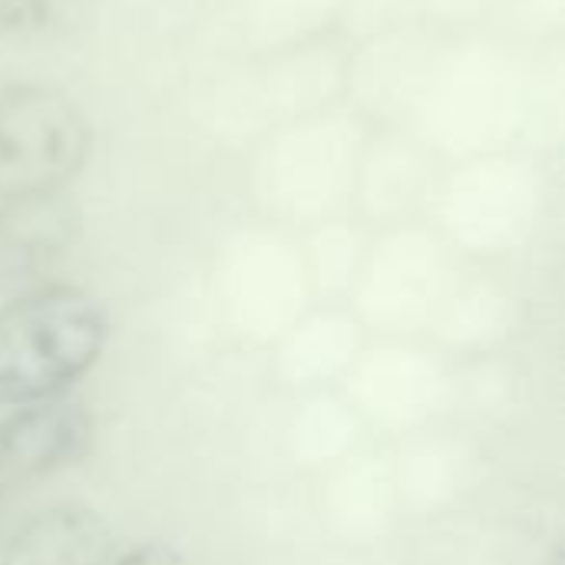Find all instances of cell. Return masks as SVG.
Instances as JSON below:
<instances>
[{
	"mask_svg": "<svg viewBox=\"0 0 565 565\" xmlns=\"http://www.w3.org/2000/svg\"><path fill=\"white\" fill-rule=\"evenodd\" d=\"M106 315L73 285L33 288L0 308V407L50 401L103 354Z\"/></svg>",
	"mask_w": 565,
	"mask_h": 565,
	"instance_id": "6da1fadb",
	"label": "cell"
},
{
	"mask_svg": "<svg viewBox=\"0 0 565 565\" xmlns=\"http://www.w3.org/2000/svg\"><path fill=\"white\" fill-rule=\"evenodd\" d=\"M83 109L50 86L0 89V199L56 195L89 159Z\"/></svg>",
	"mask_w": 565,
	"mask_h": 565,
	"instance_id": "7a4b0ae2",
	"label": "cell"
},
{
	"mask_svg": "<svg viewBox=\"0 0 565 565\" xmlns=\"http://www.w3.org/2000/svg\"><path fill=\"white\" fill-rule=\"evenodd\" d=\"M93 447V414L76 401H36L0 420V477L30 480L79 463Z\"/></svg>",
	"mask_w": 565,
	"mask_h": 565,
	"instance_id": "3957f363",
	"label": "cell"
},
{
	"mask_svg": "<svg viewBox=\"0 0 565 565\" xmlns=\"http://www.w3.org/2000/svg\"><path fill=\"white\" fill-rule=\"evenodd\" d=\"M79 235V212L56 195L0 199V278H26L70 252Z\"/></svg>",
	"mask_w": 565,
	"mask_h": 565,
	"instance_id": "277c9868",
	"label": "cell"
},
{
	"mask_svg": "<svg viewBox=\"0 0 565 565\" xmlns=\"http://www.w3.org/2000/svg\"><path fill=\"white\" fill-rule=\"evenodd\" d=\"M109 556V536L93 513L50 510L17 533L3 565H103Z\"/></svg>",
	"mask_w": 565,
	"mask_h": 565,
	"instance_id": "5b68a950",
	"label": "cell"
},
{
	"mask_svg": "<svg viewBox=\"0 0 565 565\" xmlns=\"http://www.w3.org/2000/svg\"><path fill=\"white\" fill-rule=\"evenodd\" d=\"M103 0H0V46L66 43L93 30Z\"/></svg>",
	"mask_w": 565,
	"mask_h": 565,
	"instance_id": "8992f818",
	"label": "cell"
},
{
	"mask_svg": "<svg viewBox=\"0 0 565 565\" xmlns=\"http://www.w3.org/2000/svg\"><path fill=\"white\" fill-rule=\"evenodd\" d=\"M103 565H189L185 556L169 546V543H142V546H132L126 553H116L109 556Z\"/></svg>",
	"mask_w": 565,
	"mask_h": 565,
	"instance_id": "52a82bcc",
	"label": "cell"
}]
</instances>
